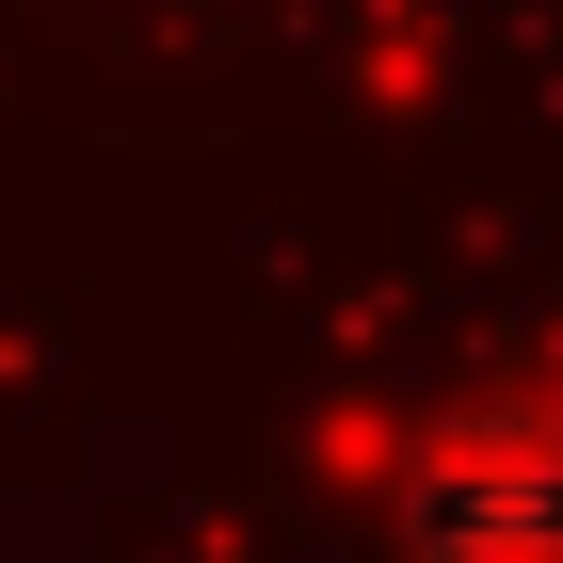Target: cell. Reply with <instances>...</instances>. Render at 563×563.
Listing matches in <instances>:
<instances>
[{"label": "cell", "instance_id": "cell-1", "mask_svg": "<svg viewBox=\"0 0 563 563\" xmlns=\"http://www.w3.org/2000/svg\"><path fill=\"white\" fill-rule=\"evenodd\" d=\"M419 563H563V434H451L419 483Z\"/></svg>", "mask_w": 563, "mask_h": 563}]
</instances>
